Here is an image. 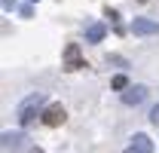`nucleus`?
<instances>
[{"mask_svg": "<svg viewBox=\"0 0 159 153\" xmlns=\"http://www.w3.org/2000/svg\"><path fill=\"white\" fill-rule=\"evenodd\" d=\"M3 9L9 12V9H16V0H3Z\"/></svg>", "mask_w": 159, "mask_h": 153, "instance_id": "nucleus-13", "label": "nucleus"}, {"mask_svg": "<svg viewBox=\"0 0 159 153\" xmlns=\"http://www.w3.org/2000/svg\"><path fill=\"white\" fill-rule=\"evenodd\" d=\"M122 153H153V141L147 135H135L132 144H129V150H122Z\"/></svg>", "mask_w": 159, "mask_h": 153, "instance_id": "nucleus-7", "label": "nucleus"}, {"mask_svg": "<svg viewBox=\"0 0 159 153\" xmlns=\"http://www.w3.org/2000/svg\"><path fill=\"white\" fill-rule=\"evenodd\" d=\"M144 101H147V86H129L122 92V104H129V107H138Z\"/></svg>", "mask_w": 159, "mask_h": 153, "instance_id": "nucleus-5", "label": "nucleus"}, {"mask_svg": "<svg viewBox=\"0 0 159 153\" xmlns=\"http://www.w3.org/2000/svg\"><path fill=\"white\" fill-rule=\"evenodd\" d=\"M141 3H150V0H141Z\"/></svg>", "mask_w": 159, "mask_h": 153, "instance_id": "nucleus-15", "label": "nucleus"}, {"mask_svg": "<svg viewBox=\"0 0 159 153\" xmlns=\"http://www.w3.org/2000/svg\"><path fill=\"white\" fill-rule=\"evenodd\" d=\"M31 3H40V0H31Z\"/></svg>", "mask_w": 159, "mask_h": 153, "instance_id": "nucleus-16", "label": "nucleus"}, {"mask_svg": "<svg viewBox=\"0 0 159 153\" xmlns=\"http://www.w3.org/2000/svg\"><path fill=\"white\" fill-rule=\"evenodd\" d=\"M21 16H25V19H31V16H34V9H31V3H25V6H21Z\"/></svg>", "mask_w": 159, "mask_h": 153, "instance_id": "nucleus-12", "label": "nucleus"}, {"mask_svg": "<svg viewBox=\"0 0 159 153\" xmlns=\"http://www.w3.org/2000/svg\"><path fill=\"white\" fill-rule=\"evenodd\" d=\"M110 86H113V89H119V92H125V89H129V80L119 74V76H113V80H110Z\"/></svg>", "mask_w": 159, "mask_h": 153, "instance_id": "nucleus-9", "label": "nucleus"}, {"mask_svg": "<svg viewBox=\"0 0 159 153\" xmlns=\"http://www.w3.org/2000/svg\"><path fill=\"white\" fill-rule=\"evenodd\" d=\"M43 104H46V95H43V92L28 95L19 107H16V119H19V126H31L37 116H43V110H46Z\"/></svg>", "mask_w": 159, "mask_h": 153, "instance_id": "nucleus-1", "label": "nucleus"}, {"mask_svg": "<svg viewBox=\"0 0 159 153\" xmlns=\"http://www.w3.org/2000/svg\"><path fill=\"white\" fill-rule=\"evenodd\" d=\"M104 34H107V28H104L101 21H89V25H86V40H89V43H101Z\"/></svg>", "mask_w": 159, "mask_h": 153, "instance_id": "nucleus-8", "label": "nucleus"}, {"mask_svg": "<svg viewBox=\"0 0 159 153\" xmlns=\"http://www.w3.org/2000/svg\"><path fill=\"white\" fill-rule=\"evenodd\" d=\"M40 119H43V126L55 129V126H61V123L67 119V114H64V107H61V104H49V107L43 110V116H40Z\"/></svg>", "mask_w": 159, "mask_h": 153, "instance_id": "nucleus-4", "label": "nucleus"}, {"mask_svg": "<svg viewBox=\"0 0 159 153\" xmlns=\"http://www.w3.org/2000/svg\"><path fill=\"white\" fill-rule=\"evenodd\" d=\"M104 12H107V19H110L113 25H116V31H122V28H119V16H116V9H110V6H107Z\"/></svg>", "mask_w": 159, "mask_h": 153, "instance_id": "nucleus-10", "label": "nucleus"}, {"mask_svg": "<svg viewBox=\"0 0 159 153\" xmlns=\"http://www.w3.org/2000/svg\"><path fill=\"white\" fill-rule=\"evenodd\" d=\"M86 67V58H83V52H80L77 43H67L64 46V71H83Z\"/></svg>", "mask_w": 159, "mask_h": 153, "instance_id": "nucleus-2", "label": "nucleus"}, {"mask_svg": "<svg viewBox=\"0 0 159 153\" xmlns=\"http://www.w3.org/2000/svg\"><path fill=\"white\" fill-rule=\"evenodd\" d=\"M0 141H3V150H6V153H9V150L21 153L25 147H28V135H25V132H3Z\"/></svg>", "mask_w": 159, "mask_h": 153, "instance_id": "nucleus-3", "label": "nucleus"}, {"mask_svg": "<svg viewBox=\"0 0 159 153\" xmlns=\"http://www.w3.org/2000/svg\"><path fill=\"white\" fill-rule=\"evenodd\" d=\"M132 34H138V37H153V34H159V21H153V19H135L132 21Z\"/></svg>", "mask_w": 159, "mask_h": 153, "instance_id": "nucleus-6", "label": "nucleus"}, {"mask_svg": "<svg viewBox=\"0 0 159 153\" xmlns=\"http://www.w3.org/2000/svg\"><path fill=\"white\" fill-rule=\"evenodd\" d=\"M150 123H153V126H159V104L150 110Z\"/></svg>", "mask_w": 159, "mask_h": 153, "instance_id": "nucleus-11", "label": "nucleus"}, {"mask_svg": "<svg viewBox=\"0 0 159 153\" xmlns=\"http://www.w3.org/2000/svg\"><path fill=\"white\" fill-rule=\"evenodd\" d=\"M28 153H43V150H28Z\"/></svg>", "mask_w": 159, "mask_h": 153, "instance_id": "nucleus-14", "label": "nucleus"}]
</instances>
